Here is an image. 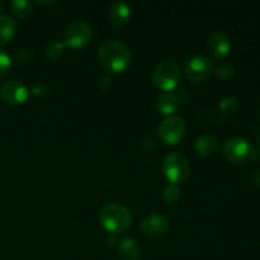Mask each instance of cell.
<instances>
[{"label": "cell", "instance_id": "1", "mask_svg": "<svg viewBox=\"0 0 260 260\" xmlns=\"http://www.w3.org/2000/svg\"><path fill=\"white\" fill-rule=\"evenodd\" d=\"M98 57L106 70L118 73L123 71L131 62V51L121 41L108 40L99 47Z\"/></svg>", "mask_w": 260, "mask_h": 260}, {"label": "cell", "instance_id": "22", "mask_svg": "<svg viewBox=\"0 0 260 260\" xmlns=\"http://www.w3.org/2000/svg\"><path fill=\"white\" fill-rule=\"evenodd\" d=\"M12 66V58L5 52L4 50H0V79L5 76Z\"/></svg>", "mask_w": 260, "mask_h": 260}, {"label": "cell", "instance_id": "25", "mask_svg": "<svg viewBox=\"0 0 260 260\" xmlns=\"http://www.w3.org/2000/svg\"><path fill=\"white\" fill-rule=\"evenodd\" d=\"M253 183L256 187H260V168L253 173Z\"/></svg>", "mask_w": 260, "mask_h": 260}, {"label": "cell", "instance_id": "20", "mask_svg": "<svg viewBox=\"0 0 260 260\" xmlns=\"http://www.w3.org/2000/svg\"><path fill=\"white\" fill-rule=\"evenodd\" d=\"M162 197L168 203H175L180 198V189L177 184H169L165 187L164 192H162Z\"/></svg>", "mask_w": 260, "mask_h": 260}, {"label": "cell", "instance_id": "12", "mask_svg": "<svg viewBox=\"0 0 260 260\" xmlns=\"http://www.w3.org/2000/svg\"><path fill=\"white\" fill-rule=\"evenodd\" d=\"M207 50L215 58H222L231 50V41L223 32H215L207 41Z\"/></svg>", "mask_w": 260, "mask_h": 260}, {"label": "cell", "instance_id": "18", "mask_svg": "<svg viewBox=\"0 0 260 260\" xmlns=\"http://www.w3.org/2000/svg\"><path fill=\"white\" fill-rule=\"evenodd\" d=\"M63 51H65V43L60 42V41H52L48 43L47 47L45 50V55L48 60L55 61L62 56Z\"/></svg>", "mask_w": 260, "mask_h": 260}, {"label": "cell", "instance_id": "23", "mask_svg": "<svg viewBox=\"0 0 260 260\" xmlns=\"http://www.w3.org/2000/svg\"><path fill=\"white\" fill-rule=\"evenodd\" d=\"M48 90H50V88H48V85L46 83H38L36 84L35 86L32 88V94L36 96H40V98H43V96H46L48 94Z\"/></svg>", "mask_w": 260, "mask_h": 260}, {"label": "cell", "instance_id": "11", "mask_svg": "<svg viewBox=\"0 0 260 260\" xmlns=\"http://www.w3.org/2000/svg\"><path fill=\"white\" fill-rule=\"evenodd\" d=\"M185 98H187V93L184 89L178 93H164L156 99V109L161 114H172L179 108Z\"/></svg>", "mask_w": 260, "mask_h": 260}, {"label": "cell", "instance_id": "14", "mask_svg": "<svg viewBox=\"0 0 260 260\" xmlns=\"http://www.w3.org/2000/svg\"><path fill=\"white\" fill-rule=\"evenodd\" d=\"M218 146V140L217 137L213 136L212 134H203L196 140V151L201 156H212L217 152Z\"/></svg>", "mask_w": 260, "mask_h": 260}, {"label": "cell", "instance_id": "8", "mask_svg": "<svg viewBox=\"0 0 260 260\" xmlns=\"http://www.w3.org/2000/svg\"><path fill=\"white\" fill-rule=\"evenodd\" d=\"M213 63L205 55H194L188 58L184 65V74L190 81H202L211 75Z\"/></svg>", "mask_w": 260, "mask_h": 260}, {"label": "cell", "instance_id": "3", "mask_svg": "<svg viewBox=\"0 0 260 260\" xmlns=\"http://www.w3.org/2000/svg\"><path fill=\"white\" fill-rule=\"evenodd\" d=\"M180 80V68L174 60L161 61L152 71V83L162 91H170Z\"/></svg>", "mask_w": 260, "mask_h": 260}, {"label": "cell", "instance_id": "26", "mask_svg": "<svg viewBox=\"0 0 260 260\" xmlns=\"http://www.w3.org/2000/svg\"><path fill=\"white\" fill-rule=\"evenodd\" d=\"M3 8H4V3H3L2 0H0V10H2Z\"/></svg>", "mask_w": 260, "mask_h": 260}, {"label": "cell", "instance_id": "9", "mask_svg": "<svg viewBox=\"0 0 260 260\" xmlns=\"http://www.w3.org/2000/svg\"><path fill=\"white\" fill-rule=\"evenodd\" d=\"M29 91L27 86L18 80H8L0 86V98L9 106H18L28 99Z\"/></svg>", "mask_w": 260, "mask_h": 260}, {"label": "cell", "instance_id": "2", "mask_svg": "<svg viewBox=\"0 0 260 260\" xmlns=\"http://www.w3.org/2000/svg\"><path fill=\"white\" fill-rule=\"evenodd\" d=\"M103 228L112 234H123L132 226V215L129 210L119 203H108L99 213Z\"/></svg>", "mask_w": 260, "mask_h": 260}, {"label": "cell", "instance_id": "5", "mask_svg": "<svg viewBox=\"0 0 260 260\" xmlns=\"http://www.w3.org/2000/svg\"><path fill=\"white\" fill-rule=\"evenodd\" d=\"M222 154L231 162H244L258 156L250 142L239 136H233L223 142Z\"/></svg>", "mask_w": 260, "mask_h": 260}, {"label": "cell", "instance_id": "4", "mask_svg": "<svg viewBox=\"0 0 260 260\" xmlns=\"http://www.w3.org/2000/svg\"><path fill=\"white\" fill-rule=\"evenodd\" d=\"M164 173L172 184H182L189 177V164L187 157L178 151H173L164 157Z\"/></svg>", "mask_w": 260, "mask_h": 260}, {"label": "cell", "instance_id": "7", "mask_svg": "<svg viewBox=\"0 0 260 260\" xmlns=\"http://www.w3.org/2000/svg\"><path fill=\"white\" fill-rule=\"evenodd\" d=\"M91 28L88 23L85 22H74L66 28L65 35H63V41L65 46L71 48H80L88 45L91 40Z\"/></svg>", "mask_w": 260, "mask_h": 260}, {"label": "cell", "instance_id": "24", "mask_svg": "<svg viewBox=\"0 0 260 260\" xmlns=\"http://www.w3.org/2000/svg\"><path fill=\"white\" fill-rule=\"evenodd\" d=\"M32 57H33L32 51L27 50V48H22V50H19L17 53H15V58H17L19 62H27V61H29Z\"/></svg>", "mask_w": 260, "mask_h": 260}, {"label": "cell", "instance_id": "21", "mask_svg": "<svg viewBox=\"0 0 260 260\" xmlns=\"http://www.w3.org/2000/svg\"><path fill=\"white\" fill-rule=\"evenodd\" d=\"M215 74L218 79H221V80H228V79H230L234 74L233 65L229 62H220L216 66Z\"/></svg>", "mask_w": 260, "mask_h": 260}, {"label": "cell", "instance_id": "28", "mask_svg": "<svg viewBox=\"0 0 260 260\" xmlns=\"http://www.w3.org/2000/svg\"><path fill=\"white\" fill-rule=\"evenodd\" d=\"M259 116H260V106H259Z\"/></svg>", "mask_w": 260, "mask_h": 260}, {"label": "cell", "instance_id": "15", "mask_svg": "<svg viewBox=\"0 0 260 260\" xmlns=\"http://www.w3.org/2000/svg\"><path fill=\"white\" fill-rule=\"evenodd\" d=\"M118 255L122 260H139L141 255V248L139 243L131 238H124L117 245Z\"/></svg>", "mask_w": 260, "mask_h": 260}, {"label": "cell", "instance_id": "6", "mask_svg": "<svg viewBox=\"0 0 260 260\" xmlns=\"http://www.w3.org/2000/svg\"><path fill=\"white\" fill-rule=\"evenodd\" d=\"M187 126L184 119L178 116H169L157 127L160 140L167 145H174L184 137Z\"/></svg>", "mask_w": 260, "mask_h": 260}, {"label": "cell", "instance_id": "10", "mask_svg": "<svg viewBox=\"0 0 260 260\" xmlns=\"http://www.w3.org/2000/svg\"><path fill=\"white\" fill-rule=\"evenodd\" d=\"M170 229V222L167 217L157 213H151L141 221L142 233L150 238H162Z\"/></svg>", "mask_w": 260, "mask_h": 260}, {"label": "cell", "instance_id": "13", "mask_svg": "<svg viewBox=\"0 0 260 260\" xmlns=\"http://www.w3.org/2000/svg\"><path fill=\"white\" fill-rule=\"evenodd\" d=\"M132 10L127 3L114 2L108 9V20L116 27H123L131 19Z\"/></svg>", "mask_w": 260, "mask_h": 260}, {"label": "cell", "instance_id": "27", "mask_svg": "<svg viewBox=\"0 0 260 260\" xmlns=\"http://www.w3.org/2000/svg\"><path fill=\"white\" fill-rule=\"evenodd\" d=\"M259 150H260V139H259Z\"/></svg>", "mask_w": 260, "mask_h": 260}, {"label": "cell", "instance_id": "17", "mask_svg": "<svg viewBox=\"0 0 260 260\" xmlns=\"http://www.w3.org/2000/svg\"><path fill=\"white\" fill-rule=\"evenodd\" d=\"M32 3L28 2V0H14V2L10 3V9H12L13 14L20 19L27 18L32 13Z\"/></svg>", "mask_w": 260, "mask_h": 260}, {"label": "cell", "instance_id": "16", "mask_svg": "<svg viewBox=\"0 0 260 260\" xmlns=\"http://www.w3.org/2000/svg\"><path fill=\"white\" fill-rule=\"evenodd\" d=\"M17 24L9 14H0V46L10 42L15 35Z\"/></svg>", "mask_w": 260, "mask_h": 260}, {"label": "cell", "instance_id": "19", "mask_svg": "<svg viewBox=\"0 0 260 260\" xmlns=\"http://www.w3.org/2000/svg\"><path fill=\"white\" fill-rule=\"evenodd\" d=\"M238 99L234 98V96H225L223 99H221L220 102V112L225 116H230L234 112H236L238 109Z\"/></svg>", "mask_w": 260, "mask_h": 260}]
</instances>
